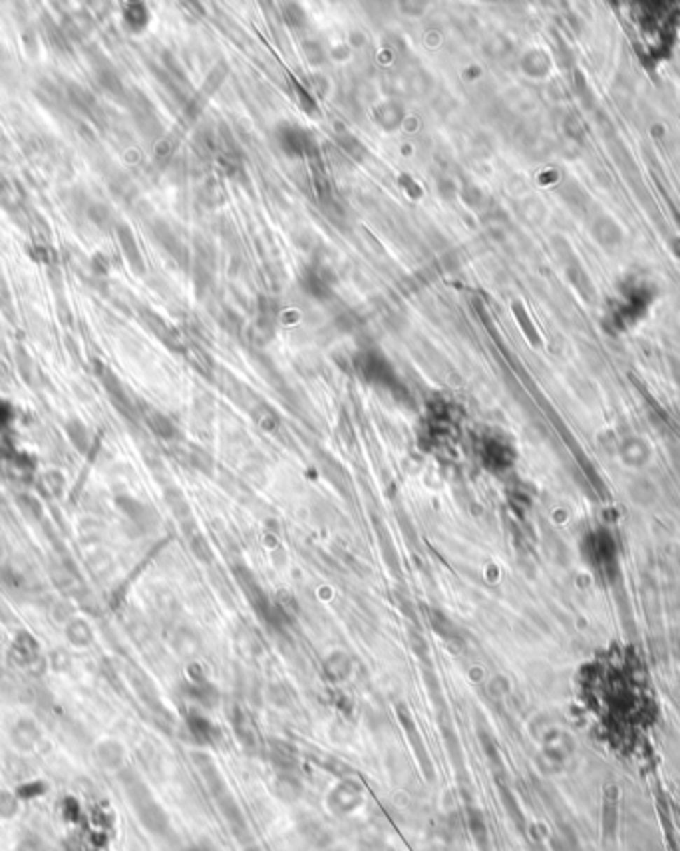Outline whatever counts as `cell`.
<instances>
[{
	"mask_svg": "<svg viewBox=\"0 0 680 851\" xmlns=\"http://www.w3.org/2000/svg\"><path fill=\"white\" fill-rule=\"evenodd\" d=\"M632 663L634 660L618 654V658L605 660L603 666L595 668V672L609 682L605 689H595V698L601 703L599 714L601 720L613 722V726H641L653 706L651 694L641 682L639 670Z\"/></svg>",
	"mask_w": 680,
	"mask_h": 851,
	"instance_id": "1",
	"label": "cell"
},
{
	"mask_svg": "<svg viewBox=\"0 0 680 851\" xmlns=\"http://www.w3.org/2000/svg\"><path fill=\"white\" fill-rule=\"evenodd\" d=\"M618 551L617 539L613 533L605 530H595L587 533L583 541V561L589 565L595 573V577L601 581L613 579L618 573Z\"/></svg>",
	"mask_w": 680,
	"mask_h": 851,
	"instance_id": "2",
	"label": "cell"
},
{
	"mask_svg": "<svg viewBox=\"0 0 680 851\" xmlns=\"http://www.w3.org/2000/svg\"><path fill=\"white\" fill-rule=\"evenodd\" d=\"M8 658L14 666L25 668L28 670L30 666L36 663L38 658H42L40 654V644L34 639V635H30L28 630H18L14 637L11 651H8Z\"/></svg>",
	"mask_w": 680,
	"mask_h": 851,
	"instance_id": "3",
	"label": "cell"
},
{
	"mask_svg": "<svg viewBox=\"0 0 680 851\" xmlns=\"http://www.w3.org/2000/svg\"><path fill=\"white\" fill-rule=\"evenodd\" d=\"M42 738V730L36 724L34 718L22 716L18 718L11 728V742L16 750L20 752H30L38 746V742Z\"/></svg>",
	"mask_w": 680,
	"mask_h": 851,
	"instance_id": "4",
	"label": "cell"
},
{
	"mask_svg": "<svg viewBox=\"0 0 680 851\" xmlns=\"http://www.w3.org/2000/svg\"><path fill=\"white\" fill-rule=\"evenodd\" d=\"M64 637L76 649H86L94 642V630L86 617L74 615L64 625Z\"/></svg>",
	"mask_w": 680,
	"mask_h": 851,
	"instance_id": "5",
	"label": "cell"
},
{
	"mask_svg": "<svg viewBox=\"0 0 680 851\" xmlns=\"http://www.w3.org/2000/svg\"><path fill=\"white\" fill-rule=\"evenodd\" d=\"M94 752H96V760L108 770H116L122 764V758H124V748L116 740H102Z\"/></svg>",
	"mask_w": 680,
	"mask_h": 851,
	"instance_id": "6",
	"label": "cell"
},
{
	"mask_svg": "<svg viewBox=\"0 0 680 851\" xmlns=\"http://www.w3.org/2000/svg\"><path fill=\"white\" fill-rule=\"evenodd\" d=\"M38 485H40V492L46 497L58 499L66 492V478H64L62 471H58V469H48V471L42 473Z\"/></svg>",
	"mask_w": 680,
	"mask_h": 851,
	"instance_id": "7",
	"label": "cell"
},
{
	"mask_svg": "<svg viewBox=\"0 0 680 851\" xmlns=\"http://www.w3.org/2000/svg\"><path fill=\"white\" fill-rule=\"evenodd\" d=\"M18 815V796L14 791H0V819H13Z\"/></svg>",
	"mask_w": 680,
	"mask_h": 851,
	"instance_id": "8",
	"label": "cell"
},
{
	"mask_svg": "<svg viewBox=\"0 0 680 851\" xmlns=\"http://www.w3.org/2000/svg\"><path fill=\"white\" fill-rule=\"evenodd\" d=\"M16 501H18V507H20V511L25 513L26 518H30V519L42 518V504H40V499H36L34 495L20 494Z\"/></svg>",
	"mask_w": 680,
	"mask_h": 851,
	"instance_id": "9",
	"label": "cell"
},
{
	"mask_svg": "<svg viewBox=\"0 0 680 851\" xmlns=\"http://www.w3.org/2000/svg\"><path fill=\"white\" fill-rule=\"evenodd\" d=\"M48 666L54 672H66L72 666V656L64 649H54L48 654Z\"/></svg>",
	"mask_w": 680,
	"mask_h": 851,
	"instance_id": "10",
	"label": "cell"
},
{
	"mask_svg": "<svg viewBox=\"0 0 680 851\" xmlns=\"http://www.w3.org/2000/svg\"><path fill=\"white\" fill-rule=\"evenodd\" d=\"M46 788L48 786L42 780H32V782H26L22 786H18V789L14 794L18 796V800H28V798H38V796L46 794Z\"/></svg>",
	"mask_w": 680,
	"mask_h": 851,
	"instance_id": "11",
	"label": "cell"
},
{
	"mask_svg": "<svg viewBox=\"0 0 680 851\" xmlns=\"http://www.w3.org/2000/svg\"><path fill=\"white\" fill-rule=\"evenodd\" d=\"M68 436H70L72 444H74L80 452H84V450H86V445H88L86 428H84L80 422H70V424H68Z\"/></svg>",
	"mask_w": 680,
	"mask_h": 851,
	"instance_id": "12",
	"label": "cell"
},
{
	"mask_svg": "<svg viewBox=\"0 0 680 851\" xmlns=\"http://www.w3.org/2000/svg\"><path fill=\"white\" fill-rule=\"evenodd\" d=\"M74 615V607L68 603V601H56V603L52 604V617H54V621H58V623H64V625H66Z\"/></svg>",
	"mask_w": 680,
	"mask_h": 851,
	"instance_id": "13",
	"label": "cell"
},
{
	"mask_svg": "<svg viewBox=\"0 0 680 851\" xmlns=\"http://www.w3.org/2000/svg\"><path fill=\"white\" fill-rule=\"evenodd\" d=\"M16 851H38L36 841H30V839H28V841H22V843L18 845V850Z\"/></svg>",
	"mask_w": 680,
	"mask_h": 851,
	"instance_id": "14",
	"label": "cell"
},
{
	"mask_svg": "<svg viewBox=\"0 0 680 851\" xmlns=\"http://www.w3.org/2000/svg\"><path fill=\"white\" fill-rule=\"evenodd\" d=\"M4 674H6V672H4V668H2V666H0V682H2V680H4Z\"/></svg>",
	"mask_w": 680,
	"mask_h": 851,
	"instance_id": "15",
	"label": "cell"
}]
</instances>
